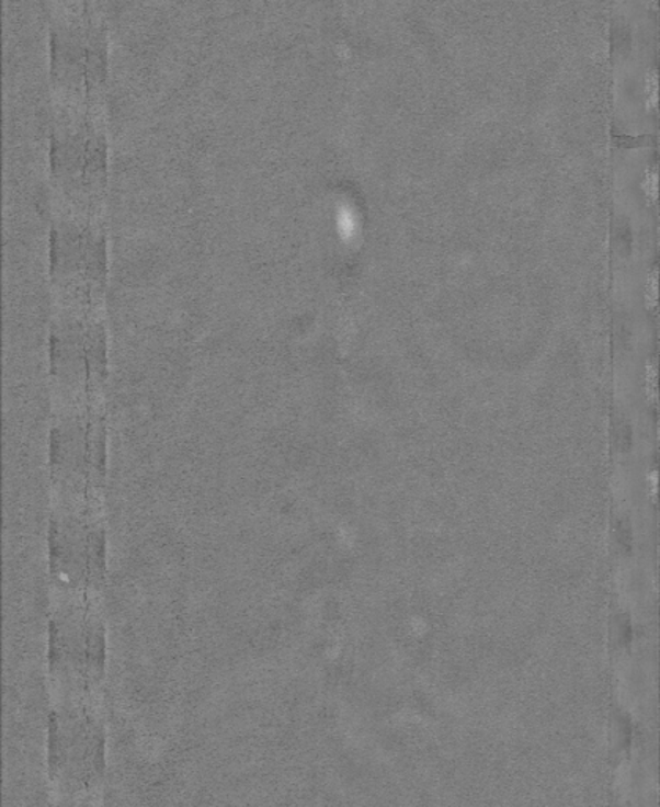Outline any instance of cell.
<instances>
[{
  "instance_id": "obj_6",
  "label": "cell",
  "mask_w": 660,
  "mask_h": 807,
  "mask_svg": "<svg viewBox=\"0 0 660 807\" xmlns=\"http://www.w3.org/2000/svg\"><path fill=\"white\" fill-rule=\"evenodd\" d=\"M658 269H652L645 281V302L649 309H656L658 306Z\"/></svg>"
},
{
  "instance_id": "obj_4",
  "label": "cell",
  "mask_w": 660,
  "mask_h": 807,
  "mask_svg": "<svg viewBox=\"0 0 660 807\" xmlns=\"http://www.w3.org/2000/svg\"><path fill=\"white\" fill-rule=\"evenodd\" d=\"M659 76L655 67L649 68L645 75L644 99L647 110L656 111L659 100Z\"/></svg>"
},
{
  "instance_id": "obj_5",
  "label": "cell",
  "mask_w": 660,
  "mask_h": 807,
  "mask_svg": "<svg viewBox=\"0 0 660 807\" xmlns=\"http://www.w3.org/2000/svg\"><path fill=\"white\" fill-rule=\"evenodd\" d=\"M640 189L649 204L655 205L658 202V171H656L655 166H649L645 171L644 177H641Z\"/></svg>"
},
{
  "instance_id": "obj_2",
  "label": "cell",
  "mask_w": 660,
  "mask_h": 807,
  "mask_svg": "<svg viewBox=\"0 0 660 807\" xmlns=\"http://www.w3.org/2000/svg\"><path fill=\"white\" fill-rule=\"evenodd\" d=\"M54 70L73 88L92 90L106 71V42L96 29L71 24L53 32Z\"/></svg>"
},
{
  "instance_id": "obj_1",
  "label": "cell",
  "mask_w": 660,
  "mask_h": 807,
  "mask_svg": "<svg viewBox=\"0 0 660 807\" xmlns=\"http://www.w3.org/2000/svg\"><path fill=\"white\" fill-rule=\"evenodd\" d=\"M103 237L81 225L64 223L53 232V273L65 289L93 297L103 284Z\"/></svg>"
},
{
  "instance_id": "obj_3",
  "label": "cell",
  "mask_w": 660,
  "mask_h": 807,
  "mask_svg": "<svg viewBox=\"0 0 660 807\" xmlns=\"http://www.w3.org/2000/svg\"><path fill=\"white\" fill-rule=\"evenodd\" d=\"M53 166L65 185L90 193L100 186L106 169L103 136L89 125H70L53 143Z\"/></svg>"
}]
</instances>
